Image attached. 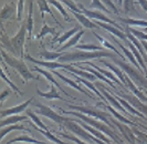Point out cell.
<instances>
[{
  "label": "cell",
  "instance_id": "c3c4849f",
  "mask_svg": "<svg viewBox=\"0 0 147 144\" xmlns=\"http://www.w3.org/2000/svg\"><path fill=\"white\" fill-rule=\"evenodd\" d=\"M142 46H143V47H144V48H145V49H146V51H147V41L146 40H142Z\"/></svg>",
  "mask_w": 147,
  "mask_h": 144
},
{
  "label": "cell",
  "instance_id": "ffe728a7",
  "mask_svg": "<svg viewBox=\"0 0 147 144\" xmlns=\"http://www.w3.org/2000/svg\"><path fill=\"white\" fill-rule=\"evenodd\" d=\"M33 70H34V71H37V72H40L41 74H43V75L45 77V78H47V79L49 80V81H50L51 83H53V84H54V86H57L58 89H60V90H61V91H62L63 93L65 94V95H67V96H70V94L66 93V92L64 91V90H62V88H61V86H60L59 83H58V82L55 81V79H54V78L52 77V74L50 73V72L45 71V70H43V69H40V68H38V67H34V68H33Z\"/></svg>",
  "mask_w": 147,
  "mask_h": 144
},
{
  "label": "cell",
  "instance_id": "6da1fadb",
  "mask_svg": "<svg viewBox=\"0 0 147 144\" xmlns=\"http://www.w3.org/2000/svg\"><path fill=\"white\" fill-rule=\"evenodd\" d=\"M103 57L113 58L112 54L106 51H80V52L63 53V56L60 58V61L62 63H65V62H75V61H83L90 59H100Z\"/></svg>",
  "mask_w": 147,
  "mask_h": 144
},
{
  "label": "cell",
  "instance_id": "d6986e66",
  "mask_svg": "<svg viewBox=\"0 0 147 144\" xmlns=\"http://www.w3.org/2000/svg\"><path fill=\"white\" fill-rule=\"evenodd\" d=\"M33 0H30L29 3V14H28V18H27V21H26V27H27V31H28V35L29 37H31L32 35V30H33Z\"/></svg>",
  "mask_w": 147,
  "mask_h": 144
},
{
  "label": "cell",
  "instance_id": "cb8c5ba5",
  "mask_svg": "<svg viewBox=\"0 0 147 144\" xmlns=\"http://www.w3.org/2000/svg\"><path fill=\"white\" fill-rule=\"evenodd\" d=\"M88 9H97V10H101V11H104L106 14H111V11L109 8L104 5L101 0H92V3L88 6Z\"/></svg>",
  "mask_w": 147,
  "mask_h": 144
},
{
  "label": "cell",
  "instance_id": "d6a6232c",
  "mask_svg": "<svg viewBox=\"0 0 147 144\" xmlns=\"http://www.w3.org/2000/svg\"><path fill=\"white\" fill-rule=\"evenodd\" d=\"M64 5L67 6V8L71 10V11H74V12H79V14H82L81 9L78 7V5H75L74 3L73 0H61Z\"/></svg>",
  "mask_w": 147,
  "mask_h": 144
},
{
  "label": "cell",
  "instance_id": "7a4b0ae2",
  "mask_svg": "<svg viewBox=\"0 0 147 144\" xmlns=\"http://www.w3.org/2000/svg\"><path fill=\"white\" fill-rule=\"evenodd\" d=\"M2 52V59H3V61H6L8 65H10V67H12L15 70L20 73V75L22 77V79L24 80V81H28L30 79H34V77H33V74L29 71V69H28V67L26 65V63L21 61V60H18L17 58H13V57H10L9 54H7L5 50L2 49L1 50Z\"/></svg>",
  "mask_w": 147,
  "mask_h": 144
},
{
  "label": "cell",
  "instance_id": "74e56055",
  "mask_svg": "<svg viewBox=\"0 0 147 144\" xmlns=\"http://www.w3.org/2000/svg\"><path fill=\"white\" fill-rule=\"evenodd\" d=\"M23 9H24V0H18V3H17V19L18 20L22 19Z\"/></svg>",
  "mask_w": 147,
  "mask_h": 144
},
{
  "label": "cell",
  "instance_id": "2e32d148",
  "mask_svg": "<svg viewBox=\"0 0 147 144\" xmlns=\"http://www.w3.org/2000/svg\"><path fill=\"white\" fill-rule=\"evenodd\" d=\"M118 20L127 26H134V27H142L147 28V21L140 20V19H134V18H118Z\"/></svg>",
  "mask_w": 147,
  "mask_h": 144
},
{
  "label": "cell",
  "instance_id": "7c38bea8",
  "mask_svg": "<svg viewBox=\"0 0 147 144\" xmlns=\"http://www.w3.org/2000/svg\"><path fill=\"white\" fill-rule=\"evenodd\" d=\"M137 2H135L134 0H124V14L126 16H133V17H138L140 14L137 11V9L135 7Z\"/></svg>",
  "mask_w": 147,
  "mask_h": 144
},
{
  "label": "cell",
  "instance_id": "44dd1931",
  "mask_svg": "<svg viewBox=\"0 0 147 144\" xmlns=\"http://www.w3.org/2000/svg\"><path fill=\"white\" fill-rule=\"evenodd\" d=\"M64 69L69 70L70 72H73V73H75V74L82 75L84 79H88V80H91V81H94V80L96 79V77L94 75V74L86 73V72H84L83 70H81V69H75V68H73L72 65H65V68H64Z\"/></svg>",
  "mask_w": 147,
  "mask_h": 144
},
{
  "label": "cell",
  "instance_id": "4fadbf2b",
  "mask_svg": "<svg viewBox=\"0 0 147 144\" xmlns=\"http://www.w3.org/2000/svg\"><path fill=\"white\" fill-rule=\"evenodd\" d=\"M38 7H39V10H40V12H41V17H42V19H45L44 18V14L47 12V14H49L51 17H53V19H54V21L57 22L58 24H60L58 20L55 19V17H54V14L53 12L51 11V9L49 7V1L48 0H38Z\"/></svg>",
  "mask_w": 147,
  "mask_h": 144
},
{
  "label": "cell",
  "instance_id": "bcb514c9",
  "mask_svg": "<svg viewBox=\"0 0 147 144\" xmlns=\"http://www.w3.org/2000/svg\"><path fill=\"white\" fill-rule=\"evenodd\" d=\"M84 128H86V129H88V131H91V132H92V133H93V134H94V135H97V137H101V139H103V140H105V141H106V139H105V137H102V135H101V134H100V133H98V132H96L95 130H93V129H90V128H88V126H86V125H84Z\"/></svg>",
  "mask_w": 147,
  "mask_h": 144
},
{
  "label": "cell",
  "instance_id": "e575fe53",
  "mask_svg": "<svg viewBox=\"0 0 147 144\" xmlns=\"http://www.w3.org/2000/svg\"><path fill=\"white\" fill-rule=\"evenodd\" d=\"M106 7L110 9L111 11L114 14H119V10L117 9V7L115 6V3L112 1V0H101Z\"/></svg>",
  "mask_w": 147,
  "mask_h": 144
},
{
  "label": "cell",
  "instance_id": "d590c367",
  "mask_svg": "<svg viewBox=\"0 0 147 144\" xmlns=\"http://www.w3.org/2000/svg\"><path fill=\"white\" fill-rule=\"evenodd\" d=\"M74 78H75V79L78 80L79 82H82V83H84V84H85V86H88V88H90L91 90H93V91H94V92H95V93L97 94V95H98V96H100L101 99H103V96H102V94H100V92H98V91L96 90V89H95V86H93L92 83H90V82H88V81H86V80H85V79H81V78H79V77H76V75H74Z\"/></svg>",
  "mask_w": 147,
  "mask_h": 144
},
{
  "label": "cell",
  "instance_id": "603a6c76",
  "mask_svg": "<svg viewBox=\"0 0 147 144\" xmlns=\"http://www.w3.org/2000/svg\"><path fill=\"white\" fill-rule=\"evenodd\" d=\"M54 35V36H57L58 35V32H55V30H54V28H51V27H49L48 24H47V21L45 20H43V26H42V29H41V31H40V33L38 35L36 38L37 39H42L43 37H45L47 35Z\"/></svg>",
  "mask_w": 147,
  "mask_h": 144
},
{
  "label": "cell",
  "instance_id": "484cf974",
  "mask_svg": "<svg viewBox=\"0 0 147 144\" xmlns=\"http://www.w3.org/2000/svg\"><path fill=\"white\" fill-rule=\"evenodd\" d=\"M76 49L84 51H102L103 48L101 46H96V44H76L75 46Z\"/></svg>",
  "mask_w": 147,
  "mask_h": 144
},
{
  "label": "cell",
  "instance_id": "836d02e7",
  "mask_svg": "<svg viewBox=\"0 0 147 144\" xmlns=\"http://www.w3.org/2000/svg\"><path fill=\"white\" fill-rule=\"evenodd\" d=\"M102 63H104V65H106L107 68H110V69H111V70H112V71H113V72H115V73L117 74V77H118V78H119V79L122 80V81H123L124 83H126V77H125V75H124V74H123V73H122V71H121V70H118L117 68H115V67H113V65H110V63H107V62H103V61H102Z\"/></svg>",
  "mask_w": 147,
  "mask_h": 144
},
{
  "label": "cell",
  "instance_id": "816d5d0a",
  "mask_svg": "<svg viewBox=\"0 0 147 144\" xmlns=\"http://www.w3.org/2000/svg\"><path fill=\"white\" fill-rule=\"evenodd\" d=\"M144 31H145V32L147 33V28H144Z\"/></svg>",
  "mask_w": 147,
  "mask_h": 144
},
{
  "label": "cell",
  "instance_id": "8d00e7d4",
  "mask_svg": "<svg viewBox=\"0 0 147 144\" xmlns=\"http://www.w3.org/2000/svg\"><path fill=\"white\" fill-rule=\"evenodd\" d=\"M1 77H2V79L5 80V81L7 82L8 84H9V86H10V88H11L12 90H15L16 92H18L19 94H22L21 91H20V90H19V89H18V88H17V86H16L15 84H13V83L11 82V80L6 77V73H5V69H3V68H2V72H1Z\"/></svg>",
  "mask_w": 147,
  "mask_h": 144
},
{
  "label": "cell",
  "instance_id": "f546056e",
  "mask_svg": "<svg viewBox=\"0 0 147 144\" xmlns=\"http://www.w3.org/2000/svg\"><path fill=\"white\" fill-rule=\"evenodd\" d=\"M128 46H129V48H131V50H132V52L134 53V54H135V57H136V59L138 60V62H140V65H142V69H143V71H144V72H147L146 65H145V63H144V61H143V59H142V57H140V51L136 50V49H135V47L133 46V43H132V42L128 43Z\"/></svg>",
  "mask_w": 147,
  "mask_h": 144
},
{
  "label": "cell",
  "instance_id": "ab89813d",
  "mask_svg": "<svg viewBox=\"0 0 147 144\" xmlns=\"http://www.w3.org/2000/svg\"><path fill=\"white\" fill-rule=\"evenodd\" d=\"M17 141H26V142H31V143H36V144H44V143H42V142H39L37 140H33V139H30V137H21L13 139L12 141L8 142L7 144H11V143H13V142H17Z\"/></svg>",
  "mask_w": 147,
  "mask_h": 144
},
{
  "label": "cell",
  "instance_id": "83f0119b",
  "mask_svg": "<svg viewBox=\"0 0 147 144\" xmlns=\"http://www.w3.org/2000/svg\"><path fill=\"white\" fill-rule=\"evenodd\" d=\"M126 84L128 86V88L132 90L134 93H135L136 95H137V96H138V98H140V100H143V101H145V102H146V101H147L146 96H145L144 94L142 93V92H140V91L138 90V89H137V88H136V86L133 84V82L131 81V79H128L127 77H126Z\"/></svg>",
  "mask_w": 147,
  "mask_h": 144
},
{
  "label": "cell",
  "instance_id": "ba28073f",
  "mask_svg": "<svg viewBox=\"0 0 147 144\" xmlns=\"http://www.w3.org/2000/svg\"><path fill=\"white\" fill-rule=\"evenodd\" d=\"M71 12H72V14L75 17V19H78V21L80 22V23H81L84 28L95 29V28H97V27H98L95 22L91 21V20H90V18H88L85 14H79V12H74V11H71Z\"/></svg>",
  "mask_w": 147,
  "mask_h": 144
},
{
  "label": "cell",
  "instance_id": "f35d334b",
  "mask_svg": "<svg viewBox=\"0 0 147 144\" xmlns=\"http://www.w3.org/2000/svg\"><path fill=\"white\" fill-rule=\"evenodd\" d=\"M26 116H13V118H9V119H3L2 122H1V125L2 126H6L7 124H11V123H15L17 121H21V120H24Z\"/></svg>",
  "mask_w": 147,
  "mask_h": 144
},
{
  "label": "cell",
  "instance_id": "5b68a950",
  "mask_svg": "<svg viewBox=\"0 0 147 144\" xmlns=\"http://www.w3.org/2000/svg\"><path fill=\"white\" fill-rule=\"evenodd\" d=\"M78 7L81 9L82 14H85L88 18L90 19H93V20H97V21H102V22H106V23H110L112 26H114V27H116L117 29H122V27L116 23L115 21H113V20H111L109 17H106L105 14H101V12H98V11H93V10H88L86 8L84 7L82 3H78Z\"/></svg>",
  "mask_w": 147,
  "mask_h": 144
},
{
  "label": "cell",
  "instance_id": "f1b7e54d",
  "mask_svg": "<svg viewBox=\"0 0 147 144\" xmlns=\"http://www.w3.org/2000/svg\"><path fill=\"white\" fill-rule=\"evenodd\" d=\"M94 36H95L96 38H97V40H98L100 42L102 43V44H103V46L105 47V48H109V49H111L112 51L116 52V53H117V54H118V56H119L121 58H123V56H122V54L119 53V51H117V49H116V48H115L114 46H112V44H111L110 42H107V41H106V39H104V38H102L101 36H98V35H97L96 32H94Z\"/></svg>",
  "mask_w": 147,
  "mask_h": 144
},
{
  "label": "cell",
  "instance_id": "52a82bcc",
  "mask_svg": "<svg viewBox=\"0 0 147 144\" xmlns=\"http://www.w3.org/2000/svg\"><path fill=\"white\" fill-rule=\"evenodd\" d=\"M37 107L39 108V113H41V114L44 115V116L50 118L51 120L55 121V122H62V121L64 120L62 116H60V115H58L57 113H54L51 109L48 108V107H45V105H42V104H37Z\"/></svg>",
  "mask_w": 147,
  "mask_h": 144
},
{
  "label": "cell",
  "instance_id": "f6af8a7d",
  "mask_svg": "<svg viewBox=\"0 0 147 144\" xmlns=\"http://www.w3.org/2000/svg\"><path fill=\"white\" fill-rule=\"evenodd\" d=\"M119 101H121V102H122V103H123V104L125 105L126 108H128V109H129V111H131V112H133L134 114H140L138 112H136V111H135V110H134V109H133V108H131V107H129V105H128V104L126 103L125 101H123V100H122V99H119Z\"/></svg>",
  "mask_w": 147,
  "mask_h": 144
},
{
  "label": "cell",
  "instance_id": "ee69618b",
  "mask_svg": "<svg viewBox=\"0 0 147 144\" xmlns=\"http://www.w3.org/2000/svg\"><path fill=\"white\" fill-rule=\"evenodd\" d=\"M136 2L147 12V0H137Z\"/></svg>",
  "mask_w": 147,
  "mask_h": 144
},
{
  "label": "cell",
  "instance_id": "30bf717a",
  "mask_svg": "<svg viewBox=\"0 0 147 144\" xmlns=\"http://www.w3.org/2000/svg\"><path fill=\"white\" fill-rule=\"evenodd\" d=\"M27 60H29L31 62L36 63L38 65H42V67H45V68H49V69H52V70H55L58 68H65V65H62V63H58V62H53V61H39V60H36L33 58H31L30 56H27Z\"/></svg>",
  "mask_w": 147,
  "mask_h": 144
},
{
  "label": "cell",
  "instance_id": "4dcf8cb0",
  "mask_svg": "<svg viewBox=\"0 0 147 144\" xmlns=\"http://www.w3.org/2000/svg\"><path fill=\"white\" fill-rule=\"evenodd\" d=\"M88 65H92V67H93V69H95V70H97V71H100V72H101V73H102L103 75H105L106 78H110V79L112 80V81H115L116 83H118V84H121V82H119V81H118V80L116 79V78H115V77H114L113 74H112V72L106 71V70H103V69H100V68H97L96 65H92L91 62H88Z\"/></svg>",
  "mask_w": 147,
  "mask_h": 144
},
{
  "label": "cell",
  "instance_id": "ac0fdd59",
  "mask_svg": "<svg viewBox=\"0 0 147 144\" xmlns=\"http://www.w3.org/2000/svg\"><path fill=\"white\" fill-rule=\"evenodd\" d=\"M48 1H49V3H50V5H52V6H53L54 8H57V10L59 11L60 14H62L63 19H64L66 22H71V21H72V19L70 18L69 14L66 12V10L64 9V7L62 6V3H61V2H59L58 0H48Z\"/></svg>",
  "mask_w": 147,
  "mask_h": 144
},
{
  "label": "cell",
  "instance_id": "277c9868",
  "mask_svg": "<svg viewBox=\"0 0 147 144\" xmlns=\"http://www.w3.org/2000/svg\"><path fill=\"white\" fill-rule=\"evenodd\" d=\"M113 60H114V62L118 65L124 71L131 77V79H133V81L135 82V83H137V84H140V86H144V88H147V79H145L142 74H140V72H137L136 70H134L131 65H128L127 63H125L124 61H121V60H118V59H115V58H113Z\"/></svg>",
  "mask_w": 147,
  "mask_h": 144
},
{
  "label": "cell",
  "instance_id": "f907efd6",
  "mask_svg": "<svg viewBox=\"0 0 147 144\" xmlns=\"http://www.w3.org/2000/svg\"><path fill=\"white\" fill-rule=\"evenodd\" d=\"M117 3L122 7V6H123V0H117Z\"/></svg>",
  "mask_w": 147,
  "mask_h": 144
},
{
  "label": "cell",
  "instance_id": "e0dca14e",
  "mask_svg": "<svg viewBox=\"0 0 147 144\" xmlns=\"http://www.w3.org/2000/svg\"><path fill=\"white\" fill-rule=\"evenodd\" d=\"M53 73H54V74H55L57 77H59V78H60L61 80H63V81H64L65 83H67V84H69L70 86H72V88H74V89H76L78 91H81V92H83V93L85 94V95H88V96H90V98H92V99H93V96H92L91 94L88 93V92H85V91H84V90L82 89L81 86H78V84H76V83H75L74 81H72V80L69 79V78H66V77H64V75H62L61 73H59V72H57L55 70H53Z\"/></svg>",
  "mask_w": 147,
  "mask_h": 144
},
{
  "label": "cell",
  "instance_id": "4316f807",
  "mask_svg": "<svg viewBox=\"0 0 147 144\" xmlns=\"http://www.w3.org/2000/svg\"><path fill=\"white\" fill-rule=\"evenodd\" d=\"M114 40H115V38H114ZM115 42L117 43V44H118V47H119V48H121L122 50L124 51V53H125V54H126V57H127V58H128V59H129V60H131V62H132L133 65H135V67H137V69H138V70H142V68H140V65H138V63L136 62V60H135V58H134V56H133V54H132V52H131V51H128V50H127V49H126V48H124V46H122L121 43L118 42L117 40H115Z\"/></svg>",
  "mask_w": 147,
  "mask_h": 144
},
{
  "label": "cell",
  "instance_id": "b9f144b4",
  "mask_svg": "<svg viewBox=\"0 0 147 144\" xmlns=\"http://www.w3.org/2000/svg\"><path fill=\"white\" fill-rule=\"evenodd\" d=\"M28 115H30V116H31V118L33 119V121H34V122L37 123V124H38V125H39V126H40V128H42V129H44V130L47 129V128L44 126L43 124H42V122H41V121H40V120L38 119V116H36V115L33 114L32 112H28Z\"/></svg>",
  "mask_w": 147,
  "mask_h": 144
},
{
  "label": "cell",
  "instance_id": "8fae6325",
  "mask_svg": "<svg viewBox=\"0 0 147 144\" xmlns=\"http://www.w3.org/2000/svg\"><path fill=\"white\" fill-rule=\"evenodd\" d=\"M32 99H33V98L29 99L27 102H24V103H22V104H19L18 107H13V108L8 109V110H2V111H1V116H2V118H6L7 115L16 114V113H20V112H22L24 109L29 105V103L32 101Z\"/></svg>",
  "mask_w": 147,
  "mask_h": 144
},
{
  "label": "cell",
  "instance_id": "5bb4252c",
  "mask_svg": "<svg viewBox=\"0 0 147 144\" xmlns=\"http://www.w3.org/2000/svg\"><path fill=\"white\" fill-rule=\"evenodd\" d=\"M84 32H85L84 30H80L78 33H75V35H74L70 40H67V41H66L65 44H64L63 47H61V48H60L59 49L60 52H61V51H63V50H66V49H69V48H71V47H75V46H76V43H78V41H79V40L81 39V37L84 35Z\"/></svg>",
  "mask_w": 147,
  "mask_h": 144
},
{
  "label": "cell",
  "instance_id": "d4e9b609",
  "mask_svg": "<svg viewBox=\"0 0 147 144\" xmlns=\"http://www.w3.org/2000/svg\"><path fill=\"white\" fill-rule=\"evenodd\" d=\"M39 54L42 58H44L45 60H48V61H53V60H55V59H60V58L63 56V53L61 54L60 52H49V51L40 52Z\"/></svg>",
  "mask_w": 147,
  "mask_h": 144
},
{
  "label": "cell",
  "instance_id": "8992f818",
  "mask_svg": "<svg viewBox=\"0 0 147 144\" xmlns=\"http://www.w3.org/2000/svg\"><path fill=\"white\" fill-rule=\"evenodd\" d=\"M93 22H95L98 27L104 28L106 31H109L111 35H113V36L118 37V38H119V39H122V40H126V39H127V36H126L124 32H122L119 29H117L116 27H114V26H112V24H110V23H106V22H102V21H97V20H94Z\"/></svg>",
  "mask_w": 147,
  "mask_h": 144
},
{
  "label": "cell",
  "instance_id": "7bdbcfd3",
  "mask_svg": "<svg viewBox=\"0 0 147 144\" xmlns=\"http://www.w3.org/2000/svg\"><path fill=\"white\" fill-rule=\"evenodd\" d=\"M15 129H24L23 126H18V125H16V126H11V128H8V129H3L2 130V137L6 135V133L9 132V131H12V130Z\"/></svg>",
  "mask_w": 147,
  "mask_h": 144
},
{
  "label": "cell",
  "instance_id": "1f68e13d",
  "mask_svg": "<svg viewBox=\"0 0 147 144\" xmlns=\"http://www.w3.org/2000/svg\"><path fill=\"white\" fill-rule=\"evenodd\" d=\"M81 69H84V70H86V71H88V72H92L94 75H95L97 79H101L102 81H104V82H107L109 84H110L111 86H113V88H115V86L111 82L110 80H107V78L105 77V75H103V74H101V73H97V72L95 71V70H92V69H90V68H88V67H84V68H81Z\"/></svg>",
  "mask_w": 147,
  "mask_h": 144
},
{
  "label": "cell",
  "instance_id": "681fc988",
  "mask_svg": "<svg viewBox=\"0 0 147 144\" xmlns=\"http://www.w3.org/2000/svg\"><path fill=\"white\" fill-rule=\"evenodd\" d=\"M69 137V139H71V140H73V141H75V142H78L79 144H84L83 142H81V141H79V140H76L75 137Z\"/></svg>",
  "mask_w": 147,
  "mask_h": 144
},
{
  "label": "cell",
  "instance_id": "3957f363",
  "mask_svg": "<svg viewBox=\"0 0 147 144\" xmlns=\"http://www.w3.org/2000/svg\"><path fill=\"white\" fill-rule=\"evenodd\" d=\"M26 31H27V27L23 23L20 30L18 31V33L9 40L10 51L15 52V53H19L21 57H23V44H24V40H26Z\"/></svg>",
  "mask_w": 147,
  "mask_h": 144
},
{
  "label": "cell",
  "instance_id": "f5cc1de1",
  "mask_svg": "<svg viewBox=\"0 0 147 144\" xmlns=\"http://www.w3.org/2000/svg\"><path fill=\"white\" fill-rule=\"evenodd\" d=\"M146 94H147V92H146Z\"/></svg>",
  "mask_w": 147,
  "mask_h": 144
},
{
  "label": "cell",
  "instance_id": "9a60e30c",
  "mask_svg": "<svg viewBox=\"0 0 147 144\" xmlns=\"http://www.w3.org/2000/svg\"><path fill=\"white\" fill-rule=\"evenodd\" d=\"M15 3L13 2H10V3H6L2 9H1V14H0V18L2 20H7L9 18L12 17V14L15 12Z\"/></svg>",
  "mask_w": 147,
  "mask_h": 144
},
{
  "label": "cell",
  "instance_id": "7402d4cb",
  "mask_svg": "<svg viewBox=\"0 0 147 144\" xmlns=\"http://www.w3.org/2000/svg\"><path fill=\"white\" fill-rule=\"evenodd\" d=\"M38 94L40 95V96H42L44 99H48V100H51V99H62L61 98V95L58 93V90H55V88L54 86H52L51 90L49 91V92H41L40 90H38Z\"/></svg>",
  "mask_w": 147,
  "mask_h": 144
},
{
  "label": "cell",
  "instance_id": "60d3db41",
  "mask_svg": "<svg viewBox=\"0 0 147 144\" xmlns=\"http://www.w3.org/2000/svg\"><path fill=\"white\" fill-rule=\"evenodd\" d=\"M101 90H102V92L104 93V95H105V96H106V98H107V99H109V100H110L111 102H112V104H113V105H115V107H116L117 109H119L121 111H125L124 109L121 107V104H119V103H117V102L114 100V99H113V98H112V96H111V95L109 93H107V92H105V90H104L103 88H101Z\"/></svg>",
  "mask_w": 147,
  "mask_h": 144
},
{
  "label": "cell",
  "instance_id": "9c48e42d",
  "mask_svg": "<svg viewBox=\"0 0 147 144\" xmlns=\"http://www.w3.org/2000/svg\"><path fill=\"white\" fill-rule=\"evenodd\" d=\"M79 31H80V27H79V26H75L72 30H69V31L64 32V33L62 35V37H58L60 35V33H58V35L55 36V38L52 40V44L55 42H59L60 44H62L63 42H65L66 40H70V39H71L75 33H78Z\"/></svg>",
  "mask_w": 147,
  "mask_h": 144
},
{
  "label": "cell",
  "instance_id": "7dc6e473",
  "mask_svg": "<svg viewBox=\"0 0 147 144\" xmlns=\"http://www.w3.org/2000/svg\"><path fill=\"white\" fill-rule=\"evenodd\" d=\"M10 93L9 91H3V93L1 94V101H3L5 100V98H6V95H8V94Z\"/></svg>",
  "mask_w": 147,
  "mask_h": 144
}]
</instances>
